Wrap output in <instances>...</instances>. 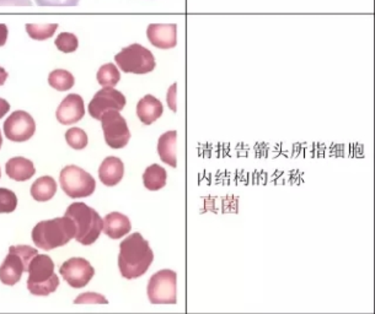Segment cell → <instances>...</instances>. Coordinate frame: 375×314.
<instances>
[{
    "label": "cell",
    "instance_id": "obj_33",
    "mask_svg": "<svg viewBox=\"0 0 375 314\" xmlns=\"http://www.w3.org/2000/svg\"><path fill=\"white\" fill-rule=\"evenodd\" d=\"M10 105L4 98H0V118L4 117L6 113L9 112Z\"/></svg>",
    "mask_w": 375,
    "mask_h": 314
},
{
    "label": "cell",
    "instance_id": "obj_34",
    "mask_svg": "<svg viewBox=\"0 0 375 314\" xmlns=\"http://www.w3.org/2000/svg\"><path fill=\"white\" fill-rule=\"evenodd\" d=\"M6 79H8V73H6V69H3V68L0 67V86H3L6 84Z\"/></svg>",
    "mask_w": 375,
    "mask_h": 314
},
{
    "label": "cell",
    "instance_id": "obj_5",
    "mask_svg": "<svg viewBox=\"0 0 375 314\" xmlns=\"http://www.w3.org/2000/svg\"><path fill=\"white\" fill-rule=\"evenodd\" d=\"M36 248L30 245H12L9 248L3 264L0 265V281L6 286H14L22 280V274L27 272L30 261L38 256Z\"/></svg>",
    "mask_w": 375,
    "mask_h": 314
},
{
    "label": "cell",
    "instance_id": "obj_6",
    "mask_svg": "<svg viewBox=\"0 0 375 314\" xmlns=\"http://www.w3.org/2000/svg\"><path fill=\"white\" fill-rule=\"evenodd\" d=\"M116 64L124 73L148 74L156 69V58L149 49L142 44L133 43L115 55Z\"/></svg>",
    "mask_w": 375,
    "mask_h": 314
},
{
    "label": "cell",
    "instance_id": "obj_16",
    "mask_svg": "<svg viewBox=\"0 0 375 314\" xmlns=\"http://www.w3.org/2000/svg\"><path fill=\"white\" fill-rule=\"evenodd\" d=\"M124 175V165L121 159L111 156L102 161L99 168V177L102 184L108 186H117L122 181Z\"/></svg>",
    "mask_w": 375,
    "mask_h": 314
},
{
    "label": "cell",
    "instance_id": "obj_24",
    "mask_svg": "<svg viewBox=\"0 0 375 314\" xmlns=\"http://www.w3.org/2000/svg\"><path fill=\"white\" fill-rule=\"evenodd\" d=\"M58 25L52 24V25H33V24H27L26 33L28 36L36 40V41H44L53 36L54 33L57 31Z\"/></svg>",
    "mask_w": 375,
    "mask_h": 314
},
{
    "label": "cell",
    "instance_id": "obj_14",
    "mask_svg": "<svg viewBox=\"0 0 375 314\" xmlns=\"http://www.w3.org/2000/svg\"><path fill=\"white\" fill-rule=\"evenodd\" d=\"M56 114L58 122L63 125H70L79 122L85 114L83 98L76 94H70L59 105Z\"/></svg>",
    "mask_w": 375,
    "mask_h": 314
},
{
    "label": "cell",
    "instance_id": "obj_8",
    "mask_svg": "<svg viewBox=\"0 0 375 314\" xmlns=\"http://www.w3.org/2000/svg\"><path fill=\"white\" fill-rule=\"evenodd\" d=\"M59 182L63 192L73 199L90 197L97 188L94 177L74 165L67 166L62 170L59 175Z\"/></svg>",
    "mask_w": 375,
    "mask_h": 314
},
{
    "label": "cell",
    "instance_id": "obj_23",
    "mask_svg": "<svg viewBox=\"0 0 375 314\" xmlns=\"http://www.w3.org/2000/svg\"><path fill=\"white\" fill-rule=\"evenodd\" d=\"M121 80V74L115 64L102 65L97 71V81L103 87H113Z\"/></svg>",
    "mask_w": 375,
    "mask_h": 314
},
{
    "label": "cell",
    "instance_id": "obj_19",
    "mask_svg": "<svg viewBox=\"0 0 375 314\" xmlns=\"http://www.w3.org/2000/svg\"><path fill=\"white\" fill-rule=\"evenodd\" d=\"M176 141V130H170L162 134L158 141V154L160 156L161 161L174 168L177 166Z\"/></svg>",
    "mask_w": 375,
    "mask_h": 314
},
{
    "label": "cell",
    "instance_id": "obj_10",
    "mask_svg": "<svg viewBox=\"0 0 375 314\" xmlns=\"http://www.w3.org/2000/svg\"><path fill=\"white\" fill-rule=\"evenodd\" d=\"M126 106V97L113 87H103L97 91L89 103V113L94 119L100 121L108 111H122Z\"/></svg>",
    "mask_w": 375,
    "mask_h": 314
},
{
    "label": "cell",
    "instance_id": "obj_30",
    "mask_svg": "<svg viewBox=\"0 0 375 314\" xmlns=\"http://www.w3.org/2000/svg\"><path fill=\"white\" fill-rule=\"evenodd\" d=\"M175 91H176V84H174L172 86V89L167 92V105L170 106V108H172L174 112H176V106H175V103H176V100H175L176 98V94H175Z\"/></svg>",
    "mask_w": 375,
    "mask_h": 314
},
{
    "label": "cell",
    "instance_id": "obj_12",
    "mask_svg": "<svg viewBox=\"0 0 375 314\" xmlns=\"http://www.w3.org/2000/svg\"><path fill=\"white\" fill-rule=\"evenodd\" d=\"M36 130L33 118L25 111H15L4 123L6 138L14 143H24L31 139Z\"/></svg>",
    "mask_w": 375,
    "mask_h": 314
},
{
    "label": "cell",
    "instance_id": "obj_29",
    "mask_svg": "<svg viewBox=\"0 0 375 314\" xmlns=\"http://www.w3.org/2000/svg\"><path fill=\"white\" fill-rule=\"evenodd\" d=\"M41 6H75L79 0H35Z\"/></svg>",
    "mask_w": 375,
    "mask_h": 314
},
{
    "label": "cell",
    "instance_id": "obj_17",
    "mask_svg": "<svg viewBox=\"0 0 375 314\" xmlns=\"http://www.w3.org/2000/svg\"><path fill=\"white\" fill-rule=\"evenodd\" d=\"M164 112V107L156 97L153 95H145L137 105V116L145 125H150L161 117Z\"/></svg>",
    "mask_w": 375,
    "mask_h": 314
},
{
    "label": "cell",
    "instance_id": "obj_20",
    "mask_svg": "<svg viewBox=\"0 0 375 314\" xmlns=\"http://www.w3.org/2000/svg\"><path fill=\"white\" fill-rule=\"evenodd\" d=\"M57 192V183L52 177L43 176L33 182L31 197L36 202H49Z\"/></svg>",
    "mask_w": 375,
    "mask_h": 314
},
{
    "label": "cell",
    "instance_id": "obj_4",
    "mask_svg": "<svg viewBox=\"0 0 375 314\" xmlns=\"http://www.w3.org/2000/svg\"><path fill=\"white\" fill-rule=\"evenodd\" d=\"M27 272V288L33 296H49L58 288L59 277L54 274L51 256L38 254L30 261Z\"/></svg>",
    "mask_w": 375,
    "mask_h": 314
},
{
    "label": "cell",
    "instance_id": "obj_27",
    "mask_svg": "<svg viewBox=\"0 0 375 314\" xmlns=\"http://www.w3.org/2000/svg\"><path fill=\"white\" fill-rule=\"evenodd\" d=\"M54 44L63 53H72L78 49V38L73 33H62L56 38Z\"/></svg>",
    "mask_w": 375,
    "mask_h": 314
},
{
    "label": "cell",
    "instance_id": "obj_1",
    "mask_svg": "<svg viewBox=\"0 0 375 314\" xmlns=\"http://www.w3.org/2000/svg\"><path fill=\"white\" fill-rule=\"evenodd\" d=\"M154 261V253L149 242L140 232L129 234L119 245L118 268L124 279L143 277Z\"/></svg>",
    "mask_w": 375,
    "mask_h": 314
},
{
    "label": "cell",
    "instance_id": "obj_21",
    "mask_svg": "<svg viewBox=\"0 0 375 314\" xmlns=\"http://www.w3.org/2000/svg\"><path fill=\"white\" fill-rule=\"evenodd\" d=\"M167 170L161 166H149L143 173V183L148 191L156 192L160 191L161 188L167 186Z\"/></svg>",
    "mask_w": 375,
    "mask_h": 314
},
{
    "label": "cell",
    "instance_id": "obj_22",
    "mask_svg": "<svg viewBox=\"0 0 375 314\" xmlns=\"http://www.w3.org/2000/svg\"><path fill=\"white\" fill-rule=\"evenodd\" d=\"M49 84L56 90L68 91L74 86V76L67 70H53L49 74Z\"/></svg>",
    "mask_w": 375,
    "mask_h": 314
},
{
    "label": "cell",
    "instance_id": "obj_13",
    "mask_svg": "<svg viewBox=\"0 0 375 314\" xmlns=\"http://www.w3.org/2000/svg\"><path fill=\"white\" fill-rule=\"evenodd\" d=\"M147 36L149 42L156 49H174L177 44V25L151 24L147 28Z\"/></svg>",
    "mask_w": 375,
    "mask_h": 314
},
{
    "label": "cell",
    "instance_id": "obj_36",
    "mask_svg": "<svg viewBox=\"0 0 375 314\" xmlns=\"http://www.w3.org/2000/svg\"><path fill=\"white\" fill-rule=\"evenodd\" d=\"M0 177H1V172H0Z\"/></svg>",
    "mask_w": 375,
    "mask_h": 314
},
{
    "label": "cell",
    "instance_id": "obj_7",
    "mask_svg": "<svg viewBox=\"0 0 375 314\" xmlns=\"http://www.w3.org/2000/svg\"><path fill=\"white\" fill-rule=\"evenodd\" d=\"M147 295L151 304H176V272L170 269L156 272L148 282Z\"/></svg>",
    "mask_w": 375,
    "mask_h": 314
},
{
    "label": "cell",
    "instance_id": "obj_35",
    "mask_svg": "<svg viewBox=\"0 0 375 314\" xmlns=\"http://www.w3.org/2000/svg\"><path fill=\"white\" fill-rule=\"evenodd\" d=\"M1 145H3V138H1V133H0V148H1Z\"/></svg>",
    "mask_w": 375,
    "mask_h": 314
},
{
    "label": "cell",
    "instance_id": "obj_11",
    "mask_svg": "<svg viewBox=\"0 0 375 314\" xmlns=\"http://www.w3.org/2000/svg\"><path fill=\"white\" fill-rule=\"evenodd\" d=\"M59 274L73 288H85L95 275V269L84 258H70L60 268Z\"/></svg>",
    "mask_w": 375,
    "mask_h": 314
},
{
    "label": "cell",
    "instance_id": "obj_2",
    "mask_svg": "<svg viewBox=\"0 0 375 314\" xmlns=\"http://www.w3.org/2000/svg\"><path fill=\"white\" fill-rule=\"evenodd\" d=\"M76 229L69 218H53L38 223L33 229V241L38 248L52 250L67 245L75 238Z\"/></svg>",
    "mask_w": 375,
    "mask_h": 314
},
{
    "label": "cell",
    "instance_id": "obj_26",
    "mask_svg": "<svg viewBox=\"0 0 375 314\" xmlns=\"http://www.w3.org/2000/svg\"><path fill=\"white\" fill-rule=\"evenodd\" d=\"M17 207V194L10 189L0 188V213H12Z\"/></svg>",
    "mask_w": 375,
    "mask_h": 314
},
{
    "label": "cell",
    "instance_id": "obj_28",
    "mask_svg": "<svg viewBox=\"0 0 375 314\" xmlns=\"http://www.w3.org/2000/svg\"><path fill=\"white\" fill-rule=\"evenodd\" d=\"M75 304H108V298L101 293H81L74 299Z\"/></svg>",
    "mask_w": 375,
    "mask_h": 314
},
{
    "label": "cell",
    "instance_id": "obj_18",
    "mask_svg": "<svg viewBox=\"0 0 375 314\" xmlns=\"http://www.w3.org/2000/svg\"><path fill=\"white\" fill-rule=\"evenodd\" d=\"M6 175L17 182L28 181L36 173L33 161L27 160L25 157L10 159L6 162Z\"/></svg>",
    "mask_w": 375,
    "mask_h": 314
},
{
    "label": "cell",
    "instance_id": "obj_32",
    "mask_svg": "<svg viewBox=\"0 0 375 314\" xmlns=\"http://www.w3.org/2000/svg\"><path fill=\"white\" fill-rule=\"evenodd\" d=\"M8 27L4 24H0V47H3L8 40Z\"/></svg>",
    "mask_w": 375,
    "mask_h": 314
},
{
    "label": "cell",
    "instance_id": "obj_15",
    "mask_svg": "<svg viewBox=\"0 0 375 314\" xmlns=\"http://www.w3.org/2000/svg\"><path fill=\"white\" fill-rule=\"evenodd\" d=\"M102 221H103L102 231L112 240L122 238L124 236H127L132 229V224H131L129 218L124 213H117V211L108 213Z\"/></svg>",
    "mask_w": 375,
    "mask_h": 314
},
{
    "label": "cell",
    "instance_id": "obj_9",
    "mask_svg": "<svg viewBox=\"0 0 375 314\" xmlns=\"http://www.w3.org/2000/svg\"><path fill=\"white\" fill-rule=\"evenodd\" d=\"M102 130L106 144L112 149H122L128 144L131 132L128 125L118 111H108L102 116Z\"/></svg>",
    "mask_w": 375,
    "mask_h": 314
},
{
    "label": "cell",
    "instance_id": "obj_3",
    "mask_svg": "<svg viewBox=\"0 0 375 314\" xmlns=\"http://www.w3.org/2000/svg\"><path fill=\"white\" fill-rule=\"evenodd\" d=\"M65 216L74 223L76 229L75 240L81 245H94L100 237L103 221L97 210L88 207L85 202H73L67 209Z\"/></svg>",
    "mask_w": 375,
    "mask_h": 314
},
{
    "label": "cell",
    "instance_id": "obj_31",
    "mask_svg": "<svg viewBox=\"0 0 375 314\" xmlns=\"http://www.w3.org/2000/svg\"><path fill=\"white\" fill-rule=\"evenodd\" d=\"M0 6H28L31 0H0Z\"/></svg>",
    "mask_w": 375,
    "mask_h": 314
},
{
    "label": "cell",
    "instance_id": "obj_25",
    "mask_svg": "<svg viewBox=\"0 0 375 314\" xmlns=\"http://www.w3.org/2000/svg\"><path fill=\"white\" fill-rule=\"evenodd\" d=\"M65 140L70 148L75 150L85 149L88 146V135L81 128H72L65 133Z\"/></svg>",
    "mask_w": 375,
    "mask_h": 314
}]
</instances>
